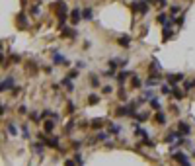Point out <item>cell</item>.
<instances>
[{"mask_svg":"<svg viewBox=\"0 0 195 166\" xmlns=\"http://www.w3.org/2000/svg\"><path fill=\"white\" fill-rule=\"evenodd\" d=\"M133 12H141V14H146L148 12V0H133Z\"/></svg>","mask_w":195,"mask_h":166,"instance_id":"1","label":"cell"},{"mask_svg":"<svg viewBox=\"0 0 195 166\" xmlns=\"http://www.w3.org/2000/svg\"><path fill=\"white\" fill-rule=\"evenodd\" d=\"M174 160H176V162H180V166H191V164H189V160H187V154L182 153V151L174 154Z\"/></svg>","mask_w":195,"mask_h":166,"instance_id":"2","label":"cell"},{"mask_svg":"<svg viewBox=\"0 0 195 166\" xmlns=\"http://www.w3.org/2000/svg\"><path fill=\"white\" fill-rule=\"evenodd\" d=\"M53 61H55L57 64H70L65 57H63V55H61V53L57 51V49H53Z\"/></svg>","mask_w":195,"mask_h":166,"instance_id":"3","label":"cell"},{"mask_svg":"<svg viewBox=\"0 0 195 166\" xmlns=\"http://www.w3.org/2000/svg\"><path fill=\"white\" fill-rule=\"evenodd\" d=\"M166 78H168V82L172 84V86H176L178 82H182V80H183L185 76H183L182 72H180V74H166Z\"/></svg>","mask_w":195,"mask_h":166,"instance_id":"4","label":"cell"},{"mask_svg":"<svg viewBox=\"0 0 195 166\" xmlns=\"http://www.w3.org/2000/svg\"><path fill=\"white\" fill-rule=\"evenodd\" d=\"M10 88H14V76H6L2 80V92H6Z\"/></svg>","mask_w":195,"mask_h":166,"instance_id":"5","label":"cell"},{"mask_svg":"<svg viewBox=\"0 0 195 166\" xmlns=\"http://www.w3.org/2000/svg\"><path fill=\"white\" fill-rule=\"evenodd\" d=\"M80 20H82V12H80L78 8H74V10L70 12V22H72V24H78Z\"/></svg>","mask_w":195,"mask_h":166,"instance_id":"6","label":"cell"},{"mask_svg":"<svg viewBox=\"0 0 195 166\" xmlns=\"http://www.w3.org/2000/svg\"><path fill=\"white\" fill-rule=\"evenodd\" d=\"M189 131H191V129H189V125L187 123H178V135H180V137H182V135H187Z\"/></svg>","mask_w":195,"mask_h":166,"instance_id":"7","label":"cell"},{"mask_svg":"<svg viewBox=\"0 0 195 166\" xmlns=\"http://www.w3.org/2000/svg\"><path fill=\"white\" fill-rule=\"evenodd\" d=\"M45 145H47V147H53V148H58V139H57V137H51V139H47Z\"/></svg>","mask_w":195,"mask_h":166,"instance_id":"8","label":"cell"},{"mask_svg":"<svg viewBox=\"0 0 195 166\" xmlns=\"http://www.w3.org/2000/svg\"><path fill=\"white\" fill-rule=\"evenodd\" d=\"M104 119H100V117H96V119H92V127H96V129H102V125H104Z\"/></svg>","mask_w":195,"mask_h":166,"instance_id":"9","label":"cell"},{"mask_svg":"<svg viewBox=\"0 0 195 166\" xmlns=\"http://www.w3.org/2000/svg\"><path fill=\"white\" fill-rule=\"evenodd\" d=\"M170 37H172V27H164V32H162V39H164V41H168Z\"/></svg>","mask_w":195,"mask_h":166,"instance_id":"10","label":"cell"},{"mask_svg":"<svg viewBox=\"0 0 195 166\" xmlns=\"http://www.w3.org/2000/svg\"><path fill=\"white\" fill-rule=\"evenodd\" d=\"M82 18L84 20H92L94 18V16H92V8H84V10H82Z\"/></svg>","mask_w":195,"mask_h":166,"instance_id":"11","label":"cell"},{"mask_svg":"<svg viewBox=\"0 0 195 166\" xmlns=\"http://www.w3.org/2000/svg\"><path fill=\"white\" fill-rule=\"evenodd\" d=\"M43 129H45L47 133H53V129H55V121H45Z\"/></svg>","mask_w":195,"mask_h":166,"instance_id":"12","label":"cell"},{"mask_svg":"<svg viewBox=\"0 0 195 166\" xmlns=\"http://www.w3.org/2000/svg\"><path fill=\"white\" fill-rule=\"evenodd\" d=\"M172 94H174V98H176V100H182V98L185 96V94H183V92H182L180 88H174V90H172Z\"/></svg>","mask_w":195,"mask_h":166,"instance_id":"13","label":"cell"},{"mask_svg":"<svg viewBox=\"0 0 195 166\" xmlns=\"http://www.w3.org/2000/svg\"><path fill=\"white\" fill-rule=\"evenodd\" d=\"M65 37L74 39V37H76V29H70V27H66V29H65Z\"/></svg>","mask_w":195,"mask_h":166,"instance_id":"14","label":"cell"},{"mask_svg":"<svg viewBox=\"0 0 195 166\" xmlns=\"http://www.w3.org/2000/svg\"><path fill=\"white\" fill-rule=\"evenodd\" d=\"M63 86H66L68 90H72V88H74V86H72V80H70L68 76H65V78H63Z\"/></svg>","mask_w":195,"mask_h":166,"instance_id":"15","label":"cell"},{"mask_svg":"<svg viewBox=\"0 0 195 166\" xmlns=\"http://www.w3.org/2000/svg\"><path fill=\"white\" fill-rule=\"evenodd\" d=\"M156 121L160 123V125H162V123H166V115H164L162 111H158V113H156Z\"/></svg>","mask_w":195,"mask_h":166,"instance_id":"16","label":"cell"},{"mask_svg":"<svg viewBox=\"0 0 195 166\" xmlns=\"http://www.w3.org/2000/svg\"><path fill=\"white\" fill-rule=\"evenodd\" d=\"M119 43L123 45V47H129V43H131V39L127 37V35H123V37H119Z\"/></svg>","mask_w":195,"mask_h":166,"instance_id":"17","label":"cell"},{"mask_svg":"<svg viewBox=\"0 0 195 166\" xmlns=\"http://www.w3.org/2000/svg\"><path fill=\"white\" fill-rule=\"evenodd\" d=\"M131 86H133V88H139V86H141V80H139V76H133V78H131Z\"/></svg>","mask_w":195,"mask_h":166,"instance_id":"18","label":"cell"},{"mask_svg":"<svg viewBox=\"0 0 195 166\" xmlns=\"http://www.w3.org/2000/svg\"><path fill=\"white\" fill-rule=\"evenodd\" d=\"M119 131H121V127H119V125H113V123H111V125H109V133L117 135V133H119Z\"/></svg>","mask_w":195,"mask_h":166,"instance_id":"19","label":"cell"},{"mask_svg":"<svg viewBox=\"0 0 195 166\" xmlns=\"http://www.w3.org/2000/svg\"><path fill=\"white\" fill-rule=\"evenodd\" d=\"M66 111H68V113H74V111H76V106H74L72 102H68L66 104Z\"/></svg>","mask_w":195,"mask_h":166,"instance_id":"20","label":"cell"},{"mask_svg":"<svg viewBox=\"0 0 195 166\" xmlns=\"http://www.w3.org/2000/svg\"><path fill=\"white\" fill-rule=\"evenodd\" d=\"M144 100H150V102H152V100H154V92H152V90H146V94H144Z\"/></svg>","mask_w":195,"mask_h":166,"instance_id":"21","label":"cell"},{"mask_svg":"<svg viewBox=\"0 0 195 166\" xmlns=\"http://www.w3.org/2000/svg\"><path fill=\"white\" fill-rule=\"evenodd\" d=\"M127 74H129V72H121V74H117V82H125Z\"/></svg>","mask_w":195,"mask_h":166,"instance_id":"22","label":"cell"},{"mask_svg":"<svg viewBox=\"0 0 195 166\" xmlns=\"http://www.w3.org/2000/svg\"><path fill=\"white\" fill-rule=\"evenodd\" d=\"M74 162H76L78 166H82V154H78V153L74 154Z\"/></svg>","mask_w":195,"mask_h":166,"instance_id":"23","label":"cell"},{"mask_svg":"<svg viewBox=\"0 0 195 166\" xmlns=\"http://www.w3.org/2000/svg\"><path fill=\"white\" fill-rule=\"evenodd\" d=\"M98 100H100V98H98L96 94H92V96L88 98V104H98Z\"/></svg>","mask_w":195,"mask_h":166,"instance_id":"24","label":"cell"},{"mask_svg":"<svg viewBox=\"0 0 195 166\" xmlns=\"http://www.w3.org/2000/svg\"><path fill=\"white\" fill-rule=\"evenodd\" d=\"M107 139V133H98V137H96V141H105Z\"/></svg>","mask_w":195,"mask_h":166,"instance_id":"25","label":"cell"},{"mask_svg":"<svg viewBox=\"0 0 195 166\" xmlns=\"http://www.w3.org/2000/svg\"><path fill=\"white\" fill-rule=\"evenodd\" d=\"M66 76L70 78V80H72V78H76V76H78V70H70V72H68Z\"/></svg>","mask_w":195,"mask_h":166,"instance_id":"26","label":"cell"},{"mask_svg":"<svg viewBox=\"0 0 195 166\" xmlns=\"http://www.w3.org/2000/svg\"><path fill=\"white\" fill-rule=\"evenodd\" d=\"M160 90H162L164 96H166V94H170V86H166V84H162V88H160Z\"/></svg>","mask_w":195,"mask_h":166,"instance_id":"27","label":"cell"},{"mask_svg":"<svg viewBox=\"0 0 195 166\" xmlns=\"http://www.w3.org/2000/svg\"><path fill=\"white\" fill-rule=\"evenodd\" d=\"M33 151H35V153H41V151H43V145H33Z\"/></svg>","mask_w":195,"mask_h":166,"instance_id":"28","label":"cell"},{"mask_svg":"<svg viewBox=\"0 0 195 166\" xmlns=\"http://www.w3.org/2000/svg\"><path fill=\"white\" fill-rule=\"evenodd\" d=\"M8 131H10V133H12V135H16V133H18V129L14 127V125H8Z\"/></svg>","mask_w":195,"mask_h":166,"instance_id":"29","label":"cell"},{"mask_svg":"<svg viewBox=\"0 0 195 166\" xmlns=\"http://www.w3.org/2000/svg\"><path fill=\"white\" fill-rule=\"evenodd\" d=\"M74 129V121H68L66 123V131H72Z\"/></svg>","mask_w":195,"mask_h":166,"instance_id":"30","label":"cell"},{"mask_svg":"<svg viewBox=\"0 0 195 166\" xmlns=\"http://www.w3.org/2000/svg\"><path fill=\"white\" fill-rule=\"evenodd\" d=\"M90 82H92V86H98V84H100V80H98V76H92Z\"/></svg>","mask_w":195,"mask_h":166,"instance_id":"31","label":"cell"},{"mask_svg":"<svg viewBox=\"0 0 195 166\" xmlns=\"http://www.w3.org/2000/svg\"><path fill=\"white\" fill-rule=\"evenodd\" d=\"M150 106H152V108H156V109L160 108V104H158V100H152V102H150Z\"/></svg>","mask_w":195,"mask_h":166,"instance_id":"32","label":"cell"},{"mask_svg":"<svg viewBox=\"0 0 195 166\" xmlns=\"http://www.w3.org/2000/svg\"><path fill=\"white\" fill-rule=\"evenodd\" d=\"M18 111H20L22 115H24V113H27V108H26V106H20V109H18Z\"/></svg>","mask_w":195,"mask_h":166,"instance_id":"33","label":"cell"},{"mask_svg":"<svg viewBox=\"0 0 195 166\" xmlns=\"http://www.w3.org/2000/svg\"><path fill=\"white\" fill-rule=\"evenodd\" d=\"M65 166H76V162H74V160H70V158H68V160H66V162H65Z\"/></svg>","mask_w":195,"mask_h":166,"instance_id":"34","label":"cell"},{"mask_svg":"<svg viewBox=\"0 0 195 166\" xmlns=\"http://www.w3.org/2000/svg\"><path fill=\"white\" fill-rule=\"evenodd\" d=\"M31 14H33V16H37V14H39V6H33L31 8Z\"/></svg>","mask_w":195,"mask_h":166,"instance_id":"35","label":"cell"},{"mask_svg":"<svg viewBox=\"0 0 195 166\" xmlns=\"http://www.w3.org/2000/svg\"><path fill=\"white\" fill-rule=\"evenodd\" d=\"M111 92V86H104V94H109Z\"/></svg>","mask_w":195,"mask_h":166,"instance_id":"36","label":"cell"},{"mask_svg":"<svg viewBox=\"0 0 195 166\" xmlns=\"http://www.w3.org/2000/svg\"><path fill=\"white\" fill-rule=\"evenodd\" d=\"M158 4H160V6H166L168 2H166V0H158Z\"/></svg>","mask_w":195,"mask_h":166,"instance_id":"37","label":"cell"},{"mask_svg":"<svg viewBox=\"0 0 195 166\" xmlns=\"http://www.w3.org/2000/svg\"><path fill=\"white\" fill-rule=\"evenodd\" d=\"M193 156H195V151H193Z\"/></svg>","mask_w":195,"mask_h":166,"instance_id":"38","label":"cell"},{"mask_svg":"<svg viewBox=\"0 0 195 166\" xmlns=\"http://www.w3.org/2000/svg\"><path fill=\"white\" fill-rule=\"evenodd\" d=\"M193 86H195V80H193Z\"/></svg>","mask_w":195,"mask_h":166,"instance_id":"39","label":"cell"}]
</instances>
